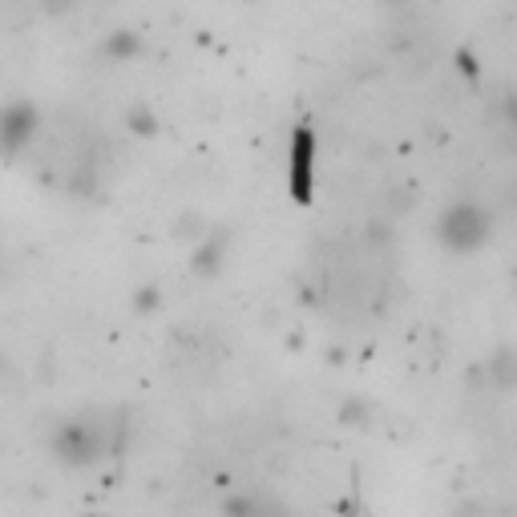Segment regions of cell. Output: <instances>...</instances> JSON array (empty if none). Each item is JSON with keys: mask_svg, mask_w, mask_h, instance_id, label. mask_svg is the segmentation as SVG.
Wrapping results in <instances>:
<instances>
[{"mask_svg": "<svg viewBox=\"0 0 517 517\" xmlns=\"http://www.w3.org/2000/svg\"><path fill=\"white\" fill-rule=\"evenodd\" d=\"M485 215L477 211V206H469V202H461V206H449L445 211V219H441V239L449 243V247H457V251H473L481 239H485Z\"/></svg>", "mask_w": 517, "mask_h": 517, "instance_id": "obj_1", "label": "cell"}, {"mask_svg": "<svg viewBox=\"0 0 517 517\" xmlns=\"http://www.w3.org/2000/svg\"><path fill=\"white\" fill-rule=\"evenodd\" d=\"M37 134V110L25 106V101H13V106L0 110V154H21L29 146V138Z\"/></svg>", "mask_w": 517, "mask_h": 517, "instance_id": "obj_2", "label": "cell"}, {"mask_svg": "<svg viewBox=\"0 0 517 517\" xmlns=\"http://www.w3.org/2000/svg\"><path fill=\"white\" fill-rule=\"evenodd\" d=\"M303 170L312 174V134H299V150H295V198H307Z\"/></svg>", "mask_w": 517, "mask_h": 517, "instance_id": "obj_3", "label": "cell"}, {"mask_svg": "<svg viewBox=\"0 0 517 517\" xmlns=\"http://www.w3.org/2000/svg\"><path fill=\"white\" fill-rule=\"evenodd\" d=\"M138 49H142V41H138V37H130V29H122V33L110 41V53H114V57H134Z\"/></svg>", "mask_w": 517, "mask_h": 517, "instance_id": "obj_4", "label": "cell"}, {"mask_svg": "<svg viewBox=\"0 0 517 517\" xmlns=\"http://www.w3.org/2000/svg\"><path fill=\"white\" fill-rule=\"evenodd\" d=\"M388 5H408V0H388Z\"/></svg>", "mask_w": 517, "mask_h": 517, "instance_id": "obj_5", "label": "cell"}]
</instances>
